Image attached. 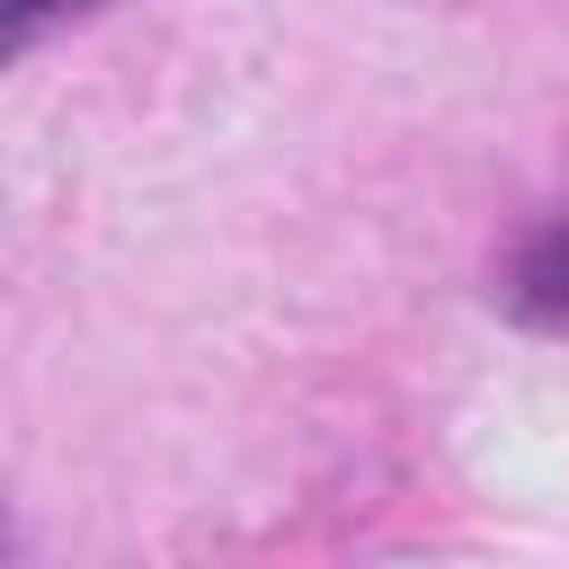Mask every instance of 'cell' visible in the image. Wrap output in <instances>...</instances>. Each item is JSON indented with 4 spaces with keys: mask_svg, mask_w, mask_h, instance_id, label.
Instances as JSON below:
<instances>
[{
    "mask_svg": "<svg viewBox=\"0 0 569 569\" xmlns=\"http://www.w3.org/2000/svg\"><path fill=\"white\" fill-rule=\"evenodd\" d=\"M507 302H516L525 320H569V204L516 249V267H507Z\"/></svg>",
    "mask_w": 569,
    "mask_h": 569,
    "instance_id": "1",
    "label": "cell"
},
{
    "mask_svg": "<svg viewBox=\"0 0 569 569\" xmlns=\"http://www.w3.org/2000/svg\"><path fill=\"white\" fill-rule=\"evenodd\" d=\"M80 9H98V0H0V53H18V44H36L44 27H62V18H80Z\"/></svg>",
    "mask_w": 569,
    "mask_h": 569,
    "instance_id": "2",
    "label": "cell"
}]
</instances>
